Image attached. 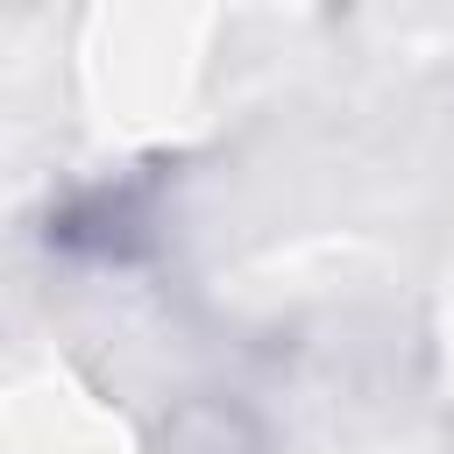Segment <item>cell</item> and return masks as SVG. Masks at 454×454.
<instances>
[{"mask_svg":"<svg viewBox=\"0 0 454 454\" xmlns=\"http://www.w3.org/2000/svg\"><path fill=\"white\" fill-rule=\"evenodd\" d=\"M163 454H262V433L241 404H220V397H199L184 411H170L163 426Z\"/></svg>","mask_w":454,"mask_h":454,"instance_id":"obj_1","label":"cell"}]
</instances>
